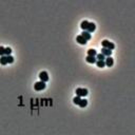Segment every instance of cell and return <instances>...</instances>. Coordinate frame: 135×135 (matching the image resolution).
I'll return each instance as SVG.
<instances>
[{"instance_id": "obj_11", "label": "cell", "mask_w": 135, "mask_h": 135, "mask_svg": "<svg viewBox=\"0 0 135 135\" xmlns=\"http://www.w3.org/2000/svg\"><path fill=\"white\" fill-rule=\"evenodd\" d=\"M95 58H96V60H98V61H105V55H102V54H97V55L95 56Z\"/></svg>"}, {"instance_id": "obj_1", "label": "cell", "mask_w": 135, "mask_h": 135, "mask_svg": "<svg viewBox=\"0 0 135 135\" xmlns=\"http://www.w3.org/2000/svg\"><path fill=\"white\" fill-rule=\"evenodd\" d=\"M101 44H102V48L108 49V50H110V51L114 50V48H115V46H114V43H112V42H110L109 40H107V39L102 40V41H101Z\"/></svg>"}, {"instance_id": "obj_15", "label": "cell", "mask_w": 135, "mask_h": 135, "mask_svg": "<svg viewBox=\"0 0 135 135\" xmlns=\"http://www.w3.org/2000/svg\"><path fill=\"white\" fill-rule=\"evenodd\" d=\"M87 105H88V100L87 99H81L78 105H79V107H81V108H84V107H87Z\"/></svg>"}, {"instance_id": "obj_2", "label": "cell", "mask_w": 135, "mask_h": 135, "mask_svg": "<svg viewBox=\"0 0 135 135\" xmlns=\"http://www.w3.org/2000/svg\"><path fill=\"white\" fill-rule=\"evenodd\" d=\"M34 88H35L36 91H42V90L46 89V82H43V81L40 80V81L36 82V84H34Z\"/></svg>"}, {"instance_id": "obj_20", "label": "cell", "mask_w": 135, "mask_h": 135, "mask_svg": "<svg viewBox=\"0 0 135 135\" xmlns=\"http://www.w3.org/2000/svg\"><path fill=\"white\" fill-rule=\"evenodd\" d=\"M4 55H5L4 48H3V46H0V57H1V56H4Z\"/></svg>"}, {"instance_id": "obj_5", "label": "cell", "mask_w": 135, "mask_h": 135, "mask_svg": "<svg viewBox=\"0 0 135 135\" xmlns=\"http://www.w3.org/2000/svg\"><path fill=\"white\" fill-rule=\"evenodd\" d=\"M96 30V25H95V23H94V22H89V23H88V26H87V32L88 33H93L94 31Z\"/></svg>"}, {"instance_id": "obj_9", "label": "cell", "mask_w": 135, "mask_h": 135, "mask_svg": "<svg viewBox=\"0 0 135 135\" xmlns=\"http://www.w3.org/2000/svg\"><path fill=\"white\" fill-rule=\"evenodd\" d=\"M85 60H87V62H89V63H96V58L93 57V56H87L85 57Z\"/></svg>"}, {"instance_id": "obj_7", "label": "cell", "mask_w": 135, "mask_h": 135, "mask_svg": "<svg viewBox=\"0 0 135 135\" xmlns=\"http://www.w3.org/2000/svg\"><path fill=\"white\" fill-rule=\"evenodd\" d=\"M76 40H77V42L79 44H85V43H87V40H85L81 35H78L77 38H76Z\"/></svg>"}, {"instance_id": "obj_18", "label": "cell", "mask_w": 135, "mask_h": 135, "mask_svg": "<svg viewBox=\"0 0 135 135\" xmlns=\"http://www.w3.org/2000/svg\"><path fill=\"white\" fill-rule=\"evenodd\" d=\"M6 58H8V63H13L14 62V57L13 56L8 55V56H6Z\"/></svg>"}, {"instance_id": "obj_4", "label": "cell", "mask_w": 135, "mask_h": 135, "mask_svg": "<svg viewBox=\"0 0 135 135\" xmlns=\"http://www.w3.org/2000/svg\"><path fill=\"white\" fill-rule=\"evenodd\" d=\"M39 78H40V80H41V81L46 82L49 80V74L46 73V71L40 72V73H39Z\"/></svg>"}, {"instance_id": "obj_19", "label": "cell", "mask_w": 135, "mask_h": 135, "mask_svg": "<svg viewBox=\"0 0 135 135\" xmlns=\"http://www.w3.org/2000/svg\"><path fill=\"white\" fill-rule=\"evenodd\" d=\"M4 51H5V56L11 55V53H12V49L11 48H4Z\"/></svg>"}, {"instance_id": "obj_3", "label": "cell", "mask_w": 135, "mask_h": 135, "mask_svg": "<svg viewBox=\"0 0 135 135\" xmlns=\"http://www.w3.org/2000/svg\"><path fill=\"white\" fill-rule=\"evenodd\" d=\"M88 95V90L87 89H82V88H78L76 89V96H79V97H82V96H87Z\"/></svg>"}, {"instance_id": "obj_12", "label": "cell", "mask_w": 135, "mask_h": 135, "mask_svg": "<svg viewBox=\"0 0 135 135\" xmlns=\"http://www.w3.org/2000/svg\"><path fill=\"white\" fill-rule=\"evenodd\" d=\"M96 55H97L96 50H94V49H90V50H88V56H93V57H95Z\"/></svg>"}, {"instance_id": "obj_17", "label": "cell", "mask_w": 135, "mask_h": 135, "mask_svg": "<svg viewBox=\"0 0 135 135\" xmlns=\"http://www.w3.org/2000/svg\"><path fill=\"white\" fill-rule=\"evenodd\" d=\"M96 66H97L98 68H105V61H96Z\"/></svg>"}, {"instance_id": "obj_8", "label": "cell", "mask_w": 135, "mask_h": 135, "mask_svg": "<svg viewBox=\"0 0 135 135\" xmlns=\"http://www.w3.org/2000/svg\"><path fill=\"white\" fill-rule=\"evenodd\" d=\"M101 54H102V55H105V56H108V57H111L112 51L108 50V49H105V48H102V49H101Z\"/></svg>"}, {"instance_id": "obj_16", "label": "cell", "mask_w": 135, "mask_h": 135, "mask_svg": "<svg viewBox=\"0 0 135 135\" xmlns=\"http://www.w3.org/2000/svg\"><path fill=\"white\" fill-rule=\"evenodd\" d=\"M80 100H81V97H79V96H75V97L73 98V102L75 103V105H79Z\"/></svg>"}, {"instance_id": "obj_10", "label": "cell", "mask_w": 135, "mask_h": 135, "mask_svg": "<svg viewBox=\"0 0 135 135\" xmlns=\"http://www.w3.org/2000/svg\"><path fill=\"white\" fill-rule=\"evenodd\" d=\"M81 36L84 38L85 40H87V41H88V40H90V39H91V37H92V36H91V34H90V33H88L87 31H84V32L81 33Z\"/></svg>"}, {"instance_id": "obj_13", "label": "cell", "mask_w": 135, "mask_h": 135, "mask_svg": "<svg viewBox=\"0 0 135 135\" xmlns=\"http://www.w3.org/2000/svg\"><path fill=\"white\" fill-rule=\"evenodd\" d=\"M0 63L2 64V66H5L6 63H8V58H6V56H1L0 57Z\"/></svg>"}, {"instance_id": "obj_14", "label": "cell", "mask_w": 135, "mask_h": 135, "mask_svg": "<svg viewBox=\"0 0 135 135\" xmlns=\"http://www.w3.org/2000/svg\"><path fill=\"white\" fill-rule=\"evenodd\" d=\"M88 23H89V21H87V20H84V21H81V23H80V28H81L84 31H85V30H87Z\"/></svg>"}, {"instance_id": "obj_6", "label": "cell", "mask_w": 135, "mask_h": 135, "mask_svg": "<svg viewBox=\"0 0 135 135\" xmlns=\"http://www.w3.org/2000/svg\"><path fill=\"white\" fill-rule=\"evenodd\" d=\"M105 66H107V67H112L114 64L113 58H112V57H107V58H105Z\"/></svg>"}]
</instances>
